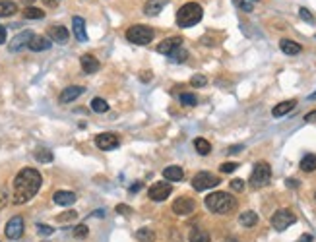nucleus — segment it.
Returning <instances> with one entry per match:
<instances>
[{
  "mask_svg": "<svg viewBox=\"0 0 316 242\" xmlns=\"http://www.w3.org/2000/svg\"><path fill=\"white\" fill-rule=\"evenodd\" d=\"M120 144V140H118V136L116 134H113V132H105V134H99L97 138H95V145L99 147V149H103V151H111V149H116Z\"/></svg>",
  "mask_w": 316,
  "mask_h": 242,
  "instance_id": "obj_10",
  "label": "nucleus"
},
{
  "mask_svg": "<svg viewBox=\"0 0 316 242\" xmlns=\"http://www.w3.org/2000/svg\"><path fill=\"white\" fill-rule=\"evenodd\" d=\"M2 43H6V29L0 25V45H2Z\"/></svg>",
  "mask_w": 316,
  "mask_h": 242,
  "instance_id": "obj_48",
  "label": "nucleus"
},
{
  "mask_svg": "<svg viewBox=\"0 0 316 242\" xmlns=\"http://www.w3.org/2000/svg\"><path fill=\"white\" fill-rule=\"evenodd\" d=\"M53 201L56 205H62V207L72 205V203L76 201V194L70 192V190H58V192H54Z\"/></svg>",
  "mask_w": 316,
  "mask_h": 242,
  "instance_id": "obj_18",
  "label": "nucleus"
},
{
  "mask_svg": "<svg viewBox=\"0 0 316 242\" xmlns=\"http://www.w3.org/2000/svg\"><path fill=\"white\" fill-rule=\"evenodd\" d=\"M186 58H188V52H186L184 48H177V50L171 54V60H173V62H186Z\"/></svg>",
  "mask_w": 316,
  "mask_h": 242,
  "instance_id": "obj_35",
  "label": "nucleus"
},
{
  "mask_svg": "<svg viewBox=\"0 0 316 242\" xmlns=\"http://www.w3.org/2000/svg\"><path fill=\"white\" fill-rule=\"evenodd\" d=\"M241 149H243V145H233V147H229V149H227V153H231V155H233V153H239Z\"/></svg>",
  "mask_w": 316,
  "mask_h": 242,
  "instance_id": "obj_46",
  "label": "nucleus"
},
{
  "mask_svg": "<svg viewBox=\"0 0 316 242\" xmlns=\"http://www.w3.org/2000/svg\"><path fill=\"white\" fill-rule=\"evenodd\" d=\"M279 48H281V52H285V54H289V56H295V54H299L303 47L299 45V43H295V41H291V39H281L279 41Z\"/></svg>",
  "mask_w": 316,
  "mask_h": 242,
  "instance_id": "obj_22",
  "label": "nucleus"
},
{
  "mask_svg": "<svg viewBox=\"0 0 316 242\" xmlns=\"http://www.w3.org/2000/svg\"><path fill=\"white\" fill-rule=\"evenodd\" d=\"M219 169H221V173H227V175H229V173L237 171V169H239V165H237V163H223Z\"/></svg>",
  "mask_w": 316,
  "mask_h": 242,
  "instance_id": "obj_41",
  "label": "nucleus"
},
{
  "mask_svg": "<svg viewBox=\"0 0 316 242\" xmlns=\"http://www.w3.org/2000/svg\"><path fill=\"white\" fill-rule=\"evenodd\" d=\"M43 184V176L37 169H22L14 178V198L12 201L16 205L27 203L35 194L39 192Z\"/></svg>",
  "mask_w": 316,
  "mask_h": 242,
  "instance_id": "obj_1",
  "label": "nucleus"
},
{
  "mask_svg": "<svg viewBox=\"0 0 316 242\" xmlns=\"http://www.w3.org/2000/svg\"><path fill=\"white\" fill-rule=\"evenodd\" d=\"M305 120H307V122H315V120H316V110H313V112H309V114L305 116Z\"/></svg>",
  "mask_w": 316,
  "mask_h": 242,
  "instance_id": "obj_47",
  "label": "nucleus"
},
{
  "mask_svg": "<svg viewBox=\"0 0 316 242\" xmlns=\"http://www.w3.org/2000/svg\"><path fill=\"white\" fill-rule=\"evenodd\" d=\"M194 209H196V203L190 198H179L173 201V211L177 215H190Z\"/></svg>",
  "mask_w": 316,
  "mask_h": 242,
  "instance_id": "obj_11",
  "label": "nucleus"
},
{
  "mask_svg": "<svg viewBox=\"0 0 316 242\" xmlns=\"http://www.w3.org/2000/svg\"><path fill=\"white\" fill-rule=\"evenodd\" d=\"M270 180H271V167L266 161L256 163L254 169H252V175H250V184L254 188H262Z\"/></svg>",
  "mask_w": 316,
  "mask_h": 242,
  "instance_id": "obj_5",
  "label": "nucleus"
},
{
  "mask_svg": "<svg viewBox=\"0 0 316 242\" xmlns=\"http://www.w3.org/2000/svg\"><path fill=\"white\" fill-rule=\"evenodd\" d=\"M23 18L25 20H43L45 18V12L41 8H35V6H27L23 10Z\"/></svg>",
  "mask_w": 316,
  "mask_h": 242,
  "instance_id": "obj_27",
  "label": "nucleus"
},
{
  "mask_svg": "<svg viewBox=\"0 0 316 242\" xmlns=\"http://www.w3.org/2000/svg\"><path fill=\"white\" fill-rule=\"evenodd\" d=\"M190 84H192L194 88H204V86L208 84V80H206V76H202V74H196V76H192Z\"/></svg>",
  "mask_w": 316,
  "mask_h": 242,
  "instance_id": "obj_37",
  "label": "nucleus"
},
{
  "mask_svg": "<svg viewBox=\"0 0 316 242\" xmlns=\"http://www.w3.org/2000/svg\"><path fill=\"white\" fill-rule=\"evenodd\" d=\"M91 109L95 110V112H99V114H103L109 110V103H107L105 99H101V97H95L93 101H91Z\"/></svg>",
  "mask_w": 316,
  "mask_h": 242,
  "instance_id": "obj_31",
  "label": "nucleus"
},
{
  "mask_svg": "<svg viewBox=\"0 0 316 242\" xmlns=\"http://www.w3.org/2000/svg\"><path fill=\"white\" fill-rule=\"evenodd\" d=\"M88 235H90V229H88L86 223H82V225H78V227L74 229V239H86Z\"/></svg>",
  "mask_w": 316,
  "mask_h": 242,
  "instance_id": "obj_36",
  "label": "nucleus"
},
{
  "mask_svg": "<svg viewBox=\"0 0 316 242\" xmlns=\"http://www.w3.org/2000/svg\"><path fill=\"white\" fill-rule=\"evenodd\" d=\"M132 209H130V205H126V203H118L116 205V213H120V215H128Z\"/></svg>",
  "mask_w": 316,
  "mask_h": 242,
  "instance_id": "obj_43",
  "label": "nucleus"
},
{
  "mask_svg": "<svg viewBox=\"0 0 316 242\" xmlns=\"http://www.w3.org/2000/svg\"><path fill=\"white\" fill-rule=\"evenodd\" d=\"M74 219H78V213H76V211H66V213H60V215L56 217V221H60V223H64V221H74Z\"/></svg>",
  "mask_w": 316,
  "mask_h": 242,
  "instance_id": "obj_38",
  "label": "nucleus"
},
{
  "mask_svg": "<svg viewBox=\"0 0 316 242\" xmlns=\"http://www.w3.org/2000/svg\"><path fill=\"white\" fill-rule=\"evenodd\" d=\"M188 241L190 242H210V235H208V231L192 229L190 235H188Z\"/></svg>",
  "mask_w": 316,
  "mask_h": 242,
  "instance_id": "obj_29",
  "label": "nucleus"
},
{
  "mask_svg": "<svg viewBox=\"0 0 316 242\" xmlns=\"http://www.w3.org/2000/svg\"><path fill=\"white\" fill-rule=\"evenodd\" d=\"M136 241L138 242H154L156 241V233H154L150 227L138 229V231H136Z\"/></svg>",
  "mask_w": 316,
  "mask_h": 242,
  "instance_id": "obj_26",
  "label": "nucleus"
},
{
  "mask_svg": "<svg viewBox=\"0 0 316 242\" xmlns=\"http://www.w3.org/2000/svg\"><path fill=\"white\" fill-rule=\"evenodd\" d=\"M4 233H6V237H8V239H12V241L20 239V237L23 235V217H20V215L12 217V219L6 223Z\"/></svg>",
  "mask_w": 316,
  "mask_h": 242,
  "instance_id": "obj_8",
  "label": "nucleus"
},
{
  "mask_svg": "<svg viewBox=\"0 0 316 242\" xmlns=\"http://www.w3.org/2000/svg\"><path fill=\"white\" fill-rule=\"evenodd\" d=\"M23 4H31V2H35V0H22Z\"/></svg>",
  "mask_w": 316,
  "mask_h": 242,
  "instance_id": "obj_52",
  "label": "nucleus"
},
{
  "mask_svg": "<svg viewBox=\"0 0 316 242\" xmlns=\"http://www.w3.org/2000/svg\"><path fill=\"white\" fill-rule=\"evenodd\" d=\"M80 64H82V70H84L86 74H95V72H99V68H101L99 60H97L93 54H82Z\"/></svg>",
  "mask_w": 316,
  "mask_h": 242,
  "instance_id": "obj_15",
  "label": "nucleus"
},
{
  "mask_svg": "<svg viewBox=\"0 0 316 242\" xmlns=\"http://www.w3.org/2000/svg\"><path fill=\"white\" fill-rule=\"evenodd\" d=\"M35 159H37L39 163H51V161H53V153H51V149H39V151L35 153Z\"/></svg>",
  "mask_w": 316,
  "mask_h": 242,
  "instance_id": "obj_32",
  "label": "nucleus"
},
{
  "mask_svg": "<svg viewBox=\"0 0 316 242\" xmlns=\"http://www.w3.org/2000/svg\"><path fill=\"white\" fill-rule=\"evenodd\" d=\"M43 4L49 6V8H56V6L60 4V0H43Z\"/></svg>",
  "mask_w": 316,
  "mask_h": 242,
  "instance_id": "obj_45",
  "label": "nucleus"
},
{
  "mask_svg": "<svg viewBox=\"0 0 316 242\" xmlns=\"http://www.w3.org/2000/svg\"><path fill=\"white\" fill-rule=\"evenodd\" d=\"M33 39V33L31 31H22V33H18L12 41H10V52H18V50H22L23 47H27L29 45V41Z\"/></svg>",
  "mask_w": 316,
  "mask_h": 242,
  "instance_id": "obj_13",
  "label": "nucleus"
},
{
  "mask_svg": "<svg viewBox=\"0 0 316 242\" xmlns=\"http://www.w3.org/2000/svg\"><path fill=\"white\" fill-rule=\"evenodd\" d=\"M126 39L134 45H148L154 41V29L148 25H132L126 29Z\"/></svg>",
  "mask_w": 316,
  "mask_h": 242,
  "instance_id": "obj_4",
  "label": "nucleus"
},
{
  "mask_svg": "<svg viewBox=\"0 0 316 242\" xmlns=\"http://www.w3.org/2000/svg\"><path fill=\"white\" fill-rule=\"evenodd\" d=\"M6 203H8V192H6L4 188H0V209H2Z\"/></svg>",
  "mask_w": 316,
  "mask_h": 242,
  "instance_id": "obj_44",
  "label": "nucleus"
},
{
  "mask_svg": "<svg viewBox=\"0 0 316 242\" xmlns=\"http://www.w3.org/2000/svg\"><path fill=\"white\" fill-rule=\"evenodd\" d=\"M299 16H301V18H303L305 22H309V23H311V22H315L313 14H311V12L307 10V8H299Z\"/></svg>",
  "mask_w": 316,
  "mask_h": 242,
  "instance_id": "obj_42",
  "label": "nucleus"
},
{
  "mask_svg": "<svg viewBox=\"0 0 316 242\" xmlns=\"http://www.w3.org/2000/svg\"><path fill=\"white\" fill-rule=\"evenodd\" d=\"M49 37H51V41H56V43L64 45L70 39V31L64 25H51L49 27Z\"/></svg>",
  "mask_w": 316,
  "mask_h": 242,
  "instance_id": "obj_16",
  "label": "nucleus"
},
{
  "mask_svg": "<svg viewBox=\"0 0 316 242\" xmlns=\"http://www.w3.org/2000/svg\"><path fill=\"white\" fill-rule=\"evenodd\" d=\"M235 4H237L243 12H252L254 6L258 4V0H235Z\"/></svg>",
  "mask_w": 316,
  "mask_h": 242,
  "instance_id": "obj_33",
  "label": "nucleus"
},
{
  "mask_svg": "<svg viewBox=\"0 0 316 242\" xmlns=\"http://www.w3.org/2000/svg\"><path fill=\"white\" fill-rule=\"evenodd\" d=\"M297 242H313V235H303Z\"/></svg>",
  "mask_w": 316,
  "mask_h": 242,
  "instance_id": "obj_49",
  "label": "nucleus"
},
{
  "mask_svg": "<svg viewBox=\"0 0 316 242\" xmlns=\"http://www.w3.org/2000/svg\"><path fill=\"white\" fill-rule=\"evenodd\" d=\"M194 149H196L200 155H208L211 151V144L208 140H204V138H196V140H194Z\"/></svg>",
  "mask_w": 316,
  "mask_h": 242,
  "instance_id": "obj_30",
  "label": "nucleus"
},
{
  "mask_svg": "<svg viewBox=\"0 0 316 242\" xmlns=\"http://www.w3.org/2000/svg\"><path fill=\"white\" fill-rule=\"evenodd\" d=\"M163 6H165V0H148L144 4V14L146 16H158L163 10Z\"/></svg>",
  "mask_w": 316,
  "mask_h": 242,
  "instance_id": "obj_23",
  "label": "nucleus"
},
{
  "mask_svg": "<svg viewBox=\"0 0 316 242\" xmlns=\"http://www.w3.org/2000/svg\"><path fill=\"white\" fill-rule=\"evenodd\" d=\"M295 107H297V101H295V99L283 101V103H279V105H275V107L271 109V114H273L275 118H279V116H285L287 112H291Z\"/></svg>",
  "mask_w": 316,
  "mask_h": 242,
  "instance_id": "obj_20",
  "label": "nucleus"
},
{
  "mask_svg": "<svg viewBox=\"0 0 316 242\" xmlns=\"http://www.w3.org/2000/svg\"><path fill=\"white\" fill-rule=\"evenodd\" d=\"M204 16V10L200 4L196 2H186L184 6H181V10L177 12V23L181 27H192L196 25Z\"/></svg>",
  "mask_w": 316,
  "mask_h": 242,
  "instance_id": "obj_3",
  "label": "nucleus"
},
{
  "mask_svg": "<svg viewBox=\"0 0 316 242\" xmlns=\"http://www.w3.org/2000/svg\"><path fill=\"white\" fill-rule=\"evenodd\" d=\"M51 45H53L51 39H47V37H43V35H33V39L29 41L27 47L31 48V50H35V52H41V50H49Z\"/></svg>",
  "mask_w": 316,
  "mask_h": 242,
  "instance_id": "obj_19",
  "label": "nucleus"
},
{
  "mask_svg": "<svg viewBox=\"0 0 316 242\" xmlns=\"http://www.w3.org/2000/svg\"><path fill=\"white\" fill-rule=\"evenodd\" d=\"M140 188H142V184L138 182V184H134V186H130V192H138Z\"/></svg>",
  "mask_w": 316,
  "mask_h": 242,
  "instance_id": "obj_51",
  "label": "nucleus"
},
{
  "mask_svg": "<svg viewBox=\"0 0 316 242\" xmlns=\"http://www.w3.org/2000/svg\"><path fill=\"white\" fill-rule=\"evenodd\" d=\"M315 198H316V194H315Z\"/></svg>",
  "mask_w": 316,
  "mask_h": 242,
  "instance_id": "obj_54",
  "label": "nucleus"
},
{
  "mask_svg": "<svg viewBox=\"0 0 316 242\" xmlns=\"http://www.w3.org/2000/svg\"><path fill=\"white\" fill-rule=\"evenodd\" d=\"M37 231H39V235H45V237H49V235H53V233H54L53 227L43 225V223H39V225H37Z\"/></svg>",
  "mask_w": 316,
  "mask_h": 242,
  "instance_id": "obj_40",
  "label": "nucleus"
},
{
  "mask_svg": "<svg viewBox=\"0 0 316 242\" xmlns=\"http://www.w3.org/2000/svg\"><path fill=\"white\" fill-rule=\"evenodd\" d=\"M301 171H305V173H313L316 171V155H305L303 159H301Z\"/></svg>",
  "mask_w": 316,
  "mask_h": 242,
  "instance_id": "obj_28",
  "label": "nucleus"
},
{
  "mask_svg": "<svg viewBox=\"0 0 316 242\" xmlns=\"http://www.w3.org/2000/svg\"><path fill=\"white\" fill-rule=\"evenodd\" d=\"M173 192V186L169 182H156L154 186H150V199L154 201H165Z\"/></svg>",
  "mask_w": 316,
  "mask_h": 242,
  "instance_id": "obj_9",
  "label": "nucleus"
},
{
  "mask_svg": "<svg viewBox=\"0 0 316 242\" xmlns=\"http://www.w3.org/2000/svg\"><path fill=\"white\" fill-rule=\"evenodd\" d=\"M18 12V4L12 0H0V18H8L14 16Z\"/></svg>",
  "mask_w": 316,
  "mask_h": 242,
  "instance_id": "obj_25",
  "label": "nucleus"
},
{
  "mask_svg": "<svg viewBox=\"0 0 316 242\" xmlns=\"http://www.w3.org/2000/svg\"><path fill=\"white\" fill-rule=\"evenodd\" d=\"M179 101H181L182 105H188V107H194V105L198 103V97L194 95V93H181V95H179Z\"/></svg>",
  "mask_w": 316,
  "mask_h": 242,
  "instance_id": "obj_34",
  "label": "nucleus"
},
{
  "mask_svg": "<svg viewBox=\"0 0 316 242\" xmlns=\"http://www.w3.org/2000/svg\"><path fill=\"white\" fill-rule=\"evenodd\" d=\"M72 29H74V35H76V39H78L80 43H86V41H88V31H86V22H84V18L74 16V18H72Z\"/></svg>",
  "mask_w": 316,
  "mask_h": 242,
  "instance_id": "obj_17",
  "label": "nucleus"
},
{
  "mask_svg": "<svg viewBox=\"0 0 316 242\" xmlns=\"http://www.w3.org/2000/svg\"><path fill=\"white\" fill-rule=\"evenodd\" d=\"M295 221H297V217H295V213L289 211V209H279V211H275V213L271 215V227H273L275 231H285V229L291 227Z\"/></svg>",
  "mask_w": 316,
  "mask_h": 242,
  "instance_id": "obj_7",
  "label": "nucleus"
},
{
  "mask_svg": "<svg viewBox=\"0 0 316 242\" xmlns=\"http://www.w3.org/2000/svg\"><path fill=\"white\" fill-rule=\"evenodd\" d=\"M311 99H316V91L313 93V95H311Z\"/></svg>",
  "mask_w": 316,
  "mask_h": 242,
  "instance_id": "obj_53",
  "label": "nucleus"
},
{
  "mask_svg": "<svg viewBox=\"0 0 316 242\" xmlns=\"http://www.w3.org/2000/svg\"><path fill=\"white\" fill-rule=\"evenodd\" d=\"M206 207L213 213L227 215L237 209V199L227 192H211L210 196H206Z\"/></svg>",
  "mask_w": 316,
  "mask_h": 242,
  "instance_id": "obj_2",
  "label": "nucleus"
},
{
  "mask_svg": "<svg viewBox=\"0 0 316 242\" xmlns=\"http://www.w3.org/2000/svg\"><path fill=\"white\" fill-rule=\"evenodd\" d=\"M163 178L165 180H171V182H179V180L184 178V171L181 167H177V165H171V167H167L163 171Z\"/></svg>",
  "mask_w": 316,
  "mask_h": 242,
  "instance_id": "obj_21",
  "label": "nucleus"
},
{
  "mask_svg": "<svg viewBox=\"0 0 316 242\" xmlns=\"http://www.w3.org/2000/svg\"><path fill=\"white\" fill-rule=\"evenodd\" d=\"M154 76H152V72H146V74H142V82H150Z\"/></svg>",
  "mask_w": 316,
  "mask_h": 242,
  "instance_id": "obj_50",
  "label": "nucleus"
},
{
  "mask_svg": "<svg viewBox=\"0 0 316 242\" xmlns=\"http://www.w3.org/2000/svg\"><path fill=\"white\" fill-rule=\"evenodd\" d=\"M239 223L243 225V227H254L256 223H258V215L254 213V211H243L241 215H239Z\"/></svg>",
  "mask_w": 316,
  "mask_h": 242,
  "instance_id": "obj_24",
  "label": "nucleus"
},
{
  "mask_svg": "<svg viewBox=\"0 0 316 242\" xmlns=\"http://www.w3.org/2000/svg\"><path fill=\"white\" fill-rule=\"evenodd\" d=\"M231 190H235V192H243V190H245V180H243V178H235V180H231Z\"/></svg>",
  "mask_w": 316,
  "mask_h": 242,
  "instance_id": "obj_39",
  "label": "nucleus"
},
{
  "mask_svg": "<svg viewBox=\"0 0 316 242\" xmlns=\"http://www.w3.org/2000/svg\"><path fill=\"white\" fill-rule=\"evenodd\" d=\"M219 182H221V180H219L215 175H211L208 171H202V173L194 175V178H192V188H194L196 192H204V190H208V188L217 186Z\"/></svg>",
  "mask_w": 316,
  "mask_h": 242,
  "instance_id": "obj_6",
  "label": "nucleus"
},
{
  "mask_svg": "<svg viewBox=\"0 0 316 242\" xmlns=\"http://www.w3.org/2000/svg\"><path fill=\"white\" fill-rule=\"evenodd\" d=\"M181 45H182V37H169V39H165L163 43L158 45V52L165 54V56H171L177 48H181Z\"/></svg>",
  "mask_w": 316,
  "mask_h": 242,
  "instance_id": "obj_12",
  "label": "nucleus"
},
{
  "mask_svg": "<svg viewBox=\"0 0 316 242\" xmlns=\"http://www.w3.org/2000/svg\"><path fill=\"white\" fill-rule=\"evenodd\" d=\"M84 91H86V88H82V86H70V88L62 89V93H60V97H58V101H60L62 105L72 103V101H76L78 97L82 95Z\"/></svg>",
  "mask_w": 316,
  "mask_h": 242,
  "instance_id": "obj_14",
  "label": "nucleus"
}]
</instances>
